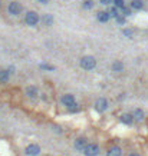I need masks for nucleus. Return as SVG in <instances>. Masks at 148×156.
I'll return each instance as SVG.
<instances>
[{
    "label": "nucleus",
    "mask_w": 148,
    "mask_h": 156,
    "mask_svg": "<svg viewBox=\"0 0 148 156\" xmlns=\"http://www.w3.org/2000/svg\"><path fill=\"white\" fill-rule=\"evenodd\" d=\"M115 19H116V23H119V25H124V23H125V17L121 16V14H119V16H116Z\"/></svg>",
    "instance_id": "nucleus-22"
},
{
    "label": "nucleus",
    "mask_w": 148,
    "mask_h": 156,
    "mask_svg": "<svg viewBox=\"0 0 148 156\" xmlns=\"http://www.w3.org/2000/svg\"><path fill=\"white\" fill-rule=\"evenodd\" d=\"M7 9H9V13L12 14V16H17V14H20V12L23 10V7H22V4H20L19 1H12Z\"/></svg>",
    "instance_id": "nucleus-4"
},
{
    "label": "nucleus",
    "mask_w": 148,
    "mask_h": 156,
    "mask_svg": "<svg viewBox=\"0 0 148 156\" xmlns=\"http://www.w3.org/2000/svg\"><path fill=\"white\" fill-rule=\"evenodd\" d=\"M25 23L29 26H36L39 23V14L36 12H27L25 16Z\"/></svg>",
    "instance_id": "nucleus-2"
},
{
    "label": "nucleus",
    "mask_w": 148,
    "mask_h": 156,
    "mask_svg": "<svg viewBox=\"0 0 148 156\" xmlns=\"http://www.w3.org/2000/svg\"><path fill=\"white\" fill-rule=\"evenodd\" d=\"M122 69H124V65L121 60H115L112 63V70L114 72H122Z\"/></svg>",
    "instance_id": "nucleus-15"
},
{
    "label": "nucleus",
    "mask_w": 148,
    "mask_h": 156,
    "mask_svg": "<svg viewBox=\"0 0 148 156\" xmlns=\"http://www.w3.org/2000/svg\"><path fill=\"white\" fill-rule=\"evenodd\" d=\"M114 3H115V7H116V9H124V7H125V3H124V0H114Z\"/></svg>",
    "instance_id": "nucleus-21"
},
{
    "label": "nucleus",
    "mask_w": 148,
    "mask_h": 156,
    "mask_svg": "<svg viewBox=\"0 0 148 156\" xmlns=\"http://www.w3.org/2000/svg\"><path fill=\"white\" fill-rule=\"evenodd\" d=\"M40 69H43V70H55V66H52V65H48V63H42L40 65Z\"/></svg>",
    "instance_id": "nucleus-19"
},
{
    "label": "nucleus",
    "mask_w": 148,
    "mask_h": 156,
    "mask_svg": "<svg viewBox=\"0 0 148 156\" xmlns=\"http://www.w3.org/2000/svg\"><path fill=\"white\" fill-rule=\"evenodd\" d=\"M121 122L124 125H132V122H134L132 113H124V115H121Z\"/></svg>",
    "instance_id": "nucleus-11"
},
{
    "label": "nucleus",
    "mask_w": 148,
    "mask_h": 156,
    "mask_svg": "<svg viewBox=\"0 0 148 156\" xmlns=\"http://www.w3.org/2000/svg\"><path fill=\"white\" fill-rule=\"evenodd\" d=\"M121 10H122L124 16H129V14H131V10H129L128 7H124V9H121Z\"/></svg>",
    "instance_id": "nucleus-24"
},
{
    "label": "nucleus",
    "mask_w": 148,
    "mask_h": 156,
    "mask_svg": "<svg viewBox=\"0 0 148 156\" xmlns=\"http://www.w3.org/2000/svg\"><path fill=\"white\" fill-rule=\"evenodd\" d=\"M108 13H109L111 17H116V16H119V13H118V9H116L115 6H114V7H109Z\"/></svg>",
    "instance_id": "nucleus-18"
},
{
    "label": "nucleus",
    "mask_w": 148,
    "mask_h": 156,
    "mask_svg": "<svg viewBox=\"0 0 148 156\" xmlns=\"http://www.w3.org/2000/svg\"><path fill=\"white\" fill-rule=\"evenodd\" d=\"M42 22H43L45 26H52V25H53V16H52V14H43Z\"/></svg>",
    "instance_id": "nucleus-14"
},
{
    "label": "nucleus",
    "mask_w": 148,
    "mask_h": 156,
    "mask_svg": "<svg viewBox=\"0 0 148 156\" xmlns=\"http://www.w3.org/2000/svg\"><path fill=\"white\" fill-rule=\"evenodd\" d=\"M142 0H132L131 1V7L132 9H137V10H140V9H142Z\"/></svg>",
    "instance_id": "nucleus-17"
},
{
    "label": "nucleus",
    "mask_w": 148,
    "mask_h": 156,
    "mask_svg": "<svg viewBox=\"0 0 148 156\" xmlns=\"http://www.w3.org/2000/svg\"><path fill=\"white\" fill-rule=\"evenodd\" d=\"M68 109H69L71 112H76L78 109H79V107H78V103H73V104H71V106H69Z\"/></svg>",
    "instance_id": "nucleus-23"
},
{
    "label": "nucleus",
    "mask_w": 148,
    "mask_h": 156,
    "mask_svg": "<svg viewBox=\"0 0 148 156\" xmlns=\"http://www.w3.org/2000/svg\"><path fill=\"white\" fill-rule=\"evenodd\" d=\"M0 6H2V0H0Z\"/></svg>",
    "instance_id": "nucleus-30"
},
{
    "label": "nucleus",
    "mask_w": 148,
    "mask_h": 156,
    "mask_svg": "<svg viewBox=\"0 0 148 156\" xmlns=\"http://www.w3.org/2000/svg\"><path fill=\"white\" fill-rule=\"evenodd\" d=\"M7 80H9V72L0 70V83H6Z\"/></svg>",
    "instance_id": "nucleus-16"
},
{
    "label": "nucleus",
    "mask_w": 148,
    "mask_h": 156,
    "mask_svg": "<svg viewBox=\"0 0 148 156\" xmlns=\"http://www.w3.org/2000/svg\"><path fill=\"white\" fill-rule=\"evenodd\" d=\"M99 1H101V4H105V6L112 3V0H99Z\"/></svg>",
    "instance_id": "nucleus-26"
},
{
    "label": "nucleus",
    "mask_w": 148,
    "mask_h": 156,
    "mask_svg": "<svg viewBox=\"0 0 148 156\" xmlns=\"http://www.w3.org/2000/svg\"><path fill=\"white\" fill-rule=\"evenodd\" d=\"M85 156H98L99 155V146L97 143H88V146L84 150Z\"/></svg>",
    "instance_id": "nucleus-3"
},
{
    "label": "nucleus",
    "mask_w": 148,
    "mask_h": 156,
    "mask_svg": "<svg viewBox=\"0 0 148 156\" xmlns=\"http://www.w3.org/2000/svg\"><path fill=\"white\" fill-rule=\"evenodd\" d=\"M97 17H98V20H99L101 23H106V22L111 19V16H109L108 12H99V13L97 14Z\"/></svg>",
    "instance_id": "nucleus-13"
},
{
    "label": "nucleus",
    "mask_w": 148,
    "mask_h": 156,
    "mask_svg": "<svg viewBox=\"0 0 148 156\" xmlns=\"http://www.w3.org/2000/svg\"><path fill=\"white\" fill-rule=\"evenodd\" d=\"M95 109H97L98 112H105L108 109V100L105 98H99L97 102H95Z\"/></svg>",
    "instance_id": "nucleus-6"
},
{
    "label": "nucleus",
    "mask_w": 148,
    "mask_h": 156,
    "mask_svg": "<svg viewBox=\"0 0 148 156\" xmlns=\"http://www.w3.org/2000/svg\"><path fill=\"white\" fill-rule=\"evenodd\" d=\"M122 32H124V34H125V36H128V37L132 36V30H129V29H124Z\"/></svg>",
    "instance_id": "nucleus-25"
},
{
    "label": "nucleus",
    "mask_w": 148,
    "mask_h": 156,
    "mask_svg": "<svg viewBox=\"0 0 148 156\" xmlns=\"http://www.w3.org/2000/svg\"><path fill=\"white\" fill-rule=\"evenodd\" d=\"M92 7H94V1H92V0H86V1H84V9L89 10V9H92Z\"/></svg>",
    "instance_id": "nucleus-20"
},
{
    "label": "nucleus",
    "mask_w": 148,
    "mask_h": 156,
    "mask_svg": "<svg viewBox=\"0 0 148 156\" xmlns=\"http://www.w3.org/2000/svg\"><path fill=\"white\" fill-rule=\"evenodd\" d=\"M86 146H88L86 137H78L76 140H75V149L79 150V152H84Z\"/></svg>",
    "instance_id": "nucleus-7"
},
{
    "label": "nucleus",
    "mask_w": 148,
    "mask_h": 156,
    "mask_svg": "<svg viewBox=\"0 0 148 156\" xmlns=\"http://www.w3.org/2000/svg\"><path fill=\"white\" fill-rule=\"evenodd\" d=\"M60 102L65 104V106H71V104H73V103H76L75 102V96L73 95H63L62 98H60Z\"/></svg>",
    "instance_id": "nucleus-8"
},
{
    "label": "nucleus",
    "mask_w": 148,
    "mask_h": 156,
    "mask_svg": "<svg viewBox=\"0 0 148 156\" xmlns=\"http://www.w3.org/2000/svg\"><path fill=\"white\" fill-rule=\"evenodd\" d=\"M40 3H48V0H39Z\"/></svg>",
    "instance_id": "nucleus-29"
},
{
    "label": "nucleus",
    "mask_w": 148,
    "mask_h": 156,
    "mask_svg": "<svg viewBox=\"0 0 148 156\" xmlns=\"http://www.w3.org/2000/svg\"><path fill=\"white\" fill-rule=\"evenodd\" d=\"M38 87L36 86H27L26 87V95H27V98L30 99H36L38 98Z\"/></svg>",
    "instance_id": "nucleus-9"
},
{
    "label": "nucleus",
    "mask_w": 148,
    "mask_h": 156,
    "mask_svg": "<svg viewBox=\"0 0 148 156\" xmlns=\"http://www.w3.org/2000/svg\"><path fill=\"white\" fill-rule=\"evenodd\" d=\"M128 156H141V155H138V153H135V152H134V153H129Z\"/></svg>",
    "instance_id": "nucleus-28"
},
{
    "label": "nucleus",
    "mask_w": 148,
    "mask_h": 156,
    "mask_svg": "<svg viewBox=\"0 0 148 156\" xmlns=\"http://www.w3.org/2000/svg\"><path fill=\"white\" fill-rule=\"evenodd\" d=\"M122 155V149L119 146H112L108 152H106V156H121Z\"/></svg>",
    "instance_id": "nucleus-12"
},
{
    "label": "nucleus",
    "mask_w": 148,
    "mask_h": 156,
    "mask_svg": "<svg viewBox=\"0 0 148 156\" xmlns=\"http://www.w3.org/2000/svg\"><path fill=\"white\" fill-rule=\"evenodd\" d=\"M25 152L27 156H39V153H40V146L32 143V145H29V146L26 148Z\"/></svg>",
    "instance_id": "nucleus-5"
},
{
    "label": "nucleus",
    "mask_w": 148,
    "mask_h": 156,
    "mask_svg": "<svg viewBox=\"0 0 148 156\" xmlns=\"http://www.w3.org/2000/svg\"><path fill=\"white\" fill-rule=\"evenodd\" d=\"M81 67L85 69V70H92V69H95V66H97V59L94 57V56H89V54H86L84 57L81 59Z\"/></svg>",
    "instance_id": "nucleus-1"
},
{
    "label": "nucleus",
    "mask_w": 148,
    "mask_h": 156,
    "mask_svg": "<svg viewBox=\"0 0 148 156\" xmlns=\"http://www.w3.org/2000/svg\"><path fill=\"white\" fill-rule=\"evenodd\" d=\"M9 73H14V67H13V66H10V67H9Z\"/></svg>",
    "instance_id": "nucleus-27"
},
{
    "label": "nucleus",
    "mask_w": 148,
    "mask_h": 156,
    "mask_svg": "<svg viewBox=\"0 0 148 156\" xmlns=\"http://www.w3.org/2000/svg\"><path fill=\"white\" fill-rule=\"evenodd\" d=\"M132 116H134V120H137V122H142L144 117H145V113H144L142 109H135V110L132 112Z\"/></svg>",
    "instance_id": "nucleus-10"
}]
</instances>
